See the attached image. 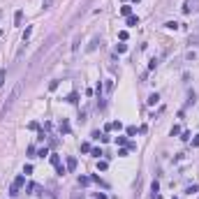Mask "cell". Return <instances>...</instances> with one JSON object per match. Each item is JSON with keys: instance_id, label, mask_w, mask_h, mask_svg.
Segmentation results:
<instances>
[{"instance_id": "1", "label": "cell", "mask_w": 199, "mask_h": 199, "mask_svg": "<svg viewBox=\"0 0 199 199\" xmlns=\"http://www.w3.org/2000/svg\"><path fill=\"white\" fill-rule=\"evenodd\" d=\"M21 90H23V81L14 86V90H12V95H9V97H7V102L2 104V109H0V118H2V116H5V114H7L9 109H12V104H14L16 100H19V95H21Z\"/></svg>"}, {"instance_id": "2", "label": "cell", "mask_w": 199, "mask_h": 199, "mask_svg": "<svg viewBox=\"0 0 199 199\" xmlns=\"http://www.w3.org/2000/svg\"><path fill=\"white\" fill-rule=\"evenodd\" d=\"M23 183H26V176H16V178H14V183H12V188H9V195H12V197H16V195H19V188H21Z\"/></svg>"}, {"instance_id": "3", "label": "cell", "mask_w": 199, "mask_h": 199, "mask_svg": "<svg viewBox=\"0 0 199 199\" xmlns=\"http://www.w3.org/2000/svg\"><path fill=\"white\" fill-rule=\"evenodd\" d=\"M199 9V0H188L183 5V14H190V12H197Z\"/></svg>"}, {"instance_id": "4", "label": "cell", "mask_w": 199, "mask_h": 199, "mask_svg": "<svg viewBox=\"0 0 199 199\" xmlns=\"http://www.w3.org/2000/svg\"><path fill=\"white\" fill-rule=\"evenodd\" d=\"M14 23H16V26H21V23H23V12H21V9H16V12H14Z\"/></svg>"}, {"instance_id": "5", "label": "cell", "mask_w": 199, "mask_h": 199, "mask_svg": "<svg viewBox=\"0 0 199 199\" xmlns=\"http://www.w3.org/2000/svg\"><path fill=\"white\" fill-rule=\"evenodd\" d=\"M74 169H76V158L69 155V158H67V171H74Z\"/></svg>"}, {"instance_id": "6", "label": "cell", "mask_w": 199, "mask_h": 199, "mask_svg": "<svg viewBox=\"0 0 199 199\" xmlns=\"http://www.w3.org/2000/svg\"><path fill=\"white\" fill-rule=\"evenodd\" d=\"M185 192H188V195H195V192H199V185H197V183L188 185V188H185Z\"/></svg>"}, {"instance_id": "7", "label": "cell", "mask_w": 199, "mask_h": 199, "mask_svg": "<svg viewBox=\"0 0 199 199\" xmlns=\"http://www.w3.org/2000/svg\"><path fill=\"white\" fill-rule=\"evenodd\" d=\"M88 183H90V178H88V176H79V188H86Z\"/></svg>"}, {"instance_id": "8", "label": "cell", "mask_w": 199, "mask_h": 199, "mask_svg": "<svg viewBox=\"0 0 199 199\" xmlns=\"http://www.w3.org/2000/svg\"><path fill=\"white\" fill-rule=\"evenodd\" d=\"M97 44H100V37H93V42L88 44V51H95V49H97Z\"/></svg>"}, {"instance_id": "9", "label": "cell", "mask_w": 199, "mask_h": 199, "mask_svg": "<svg viewBox=\"0 0 199 199\" xmlns=\"http://www.w3.org/2000/svg\"><path fill=\"white\" fill-rule=\"evenodd\" d=\"M128 26H139V16H128Z\"/></svg>"}, {"instance_id": "10", "label": "cell", "mask_w": 199, "mask_h": 199, "mask_svg": "<svg viewBox=\"0 0 199 199\" xmlns=\"http://www.w3.org/2000/svg\"><path fill=\"white\" fill-rule=\"evenodd\" d=\"M158 102H160V95H158V93L148 95V104H158Z\"/></svg>"}, {"instance_id": "11", "label": "cell", "mask_w": 199, "mask_h": 199, "mask_svg": "<svg viewBox=\"0 0 199 199\" xmlns=\"http://www.w3.org/2000/svg\"><path fill=\"white\" fill-rule=\"evenodd\" d=\"M97 169H100V171H107V169H109V162H107V160H100V162H97Z\"/></svg>"}, {"instance_id": "12", "label": "cell", "mask_w": 199, "mask_h": 199, "mask_svg": "<svg viewBox=\"0 0 199 199\" xmlns=\"http://www.w3.org/2000/svg\"><path fill=\"white\" fill-rule=\"evenodd\" d=\"M121 14H123V16H130V14H132V7H130V5L121 7Z\"/></svg>"}, {"instance_id": "13", "label": "cell", "mask_w": 199, "mask_h": 199, "mask_svg": "<svg viewBox=\"0 0 199 199\" xmlns=\"http://www.w3.org/2000/svg\"><path fill=\"white\" fill-rule=\"evenodd\" d=\"M165 28H167V30H176V28H178V23H176V21H167Z\"/></svg>"}, {"instance_id": "14", "label": "cell", "mask_w": 199, "mask_h": 199, "mask_svg": "<svg viewBox=\"0 0 199 199\" xmlns=\"http://www.w3.org/2000/svg\"><path fill=\"white\" fill-rule=\"evenodd\" d=\"M51 165L58 169V167H60V158H58V155H51Z\"/></svg>"}, {"instance_id": "15", "label": "cell", "mask_w": 199, "mask_h": 199, "mask_svg": "<svg viewBox=\"0 0 199 199\" xmlns=\"http://www.w3.org/2000/svg\"><path fill=\"white\" fill-rule=\"evenodd\" d=\"M28 190H30L33 195H39V185H35V183H30V185H28Z\"/></svg>"}, {"instance_id": "16", "label": "cell", "mask_w": 199, "mask_h": 199, "mask_svg": "<svg viewBox=\"0 0 199 199\" xmlns=\"http://www.w3.org/2000/svg\"><path fill=\"white\" fill-rule=\"evenodd\" d=\"M111 128H114V130H118V132H121V130H123V123H121V121H114V123H111Z\"/></svg>"}, {"instance_id": "17", "label": "cell", "mask_w": 199, "mask_h": 199, "mask_svg": "<svg viewBox=\"0 0 199 199\" xmlns=\"http://www.w3.org/2000/svg\"><path fill=\"white\" fill-rule=\"evenodd\" d=\"M44 155H49V148H46V146H44V148H39V151H37V158H44Z\"/></svg>"}, {"instance_id": "18", "label": "cell", "mask_w": 199, "mask_h": 199, "mask_svg": "<svg viewBox=\"0 0 199 199\" xmlns=\"http://www.w3.org/2000/svg\"><path fill=\"white\" fill-rule=\"evenodd\" d=\"M30 35H33V28L28 26V28H26V33H23V42H28V37H30Z\"/></svg>"}, {"instance_id": "19", "label": "cell", "mask_w": 199, "mask_h": 199, "mask_svg": "<svg viewBox=\"0 0 199 199\" xmlns=\"http://www.w3.org/2000/svg\"><path fill=\"white\" fill-rule=\"evenodd\" d=\"M60 132H69V125H67V121H63V123H60Z\"/></svg>"}, {"instance_id": "20", "label": "cell", "mask_w": 199, "mask_h": 199, "mask_svg": "<svg viewBox=\"0 0 199 199\" xmlns=\"http://www.w3.org/2000/svg\"><path fill=\"white\" fill-rule=\"evenodd\" d=\"M93 148H90V144H81V153H90Z\"/></svg>"}, {"instance_id": "21", "label": "cell", "mask_w": 199, "mask_h": 199, "mask_svg": "<svg viewBox=\"0 0 199 199\" xmlns=\"http://www.w3.org/2000/svg\"><path fill=\"white\" fill-rule=\"evenodd\" d=\"M5 79H7V72L0 69V86H5Z\"/></svg>"}, {"instance_id": "22", "label": "cell", "mask_w": 199, "mask_h": 199, "mask_svg": "<svg viewBox=\"0 0 199 199\" xmlns=\"http://www.w3.org/2000/svg\"><path fill=\"white\" fill-rule=\"evenodd\" d=\"M116 51H118V53H125V51H128V46H125V44H118V46H116Z\"/></svg>"}, {"instance_id": "23", "label": "cell", "mask_w": 199, "mask_h": 199, "mask_svg": "<svg viewBox=\"0 0 199 199\" xmlns=\"http://www.w3.org/2000/svg\"><path fill=\"white\" fill-rule=\"evenodd\" d=\"M23 174H26V176H28V174H33V165H26V167H23Z\"/></svg>"}, {"instance_id": "24", "label": "cell", "mask_w": 199, "mask_h": 199, "mask_svg": "<svg viewBox=\"0 0 199 199\" xmlns=\"http://www.w3.org/2000/svg\"><path fill=\"white\" fill-rule=\"evenodd\" d=\"M116 144H121V146H125V144H128V139H125V137H118V139H116Z\"/></svg>"}, {"instance_id": "25", "label": "cell", "mask_w": 199, "mask_h": 199, "mask_svg": "<svg viewBox=\"0 0 199 199\" xmlns=\"http://www.w3.org/2000/svg\"><path fill=\"white\" fill-rule=\"evenodd\" d=\"M151 190H153V195H155V192L160 190V185H158V181H153V185H151Z\"/></svg>"}, {"instance_id": "26", "label": "cell", "mask_w": 199, "mask_h": 199, "mask_svg": "<svg viewBox=\"0 0 199 199\" xmlns=\"http://www.w3.org/2000/svg\"><path fill=\"white\" fill-rule=\"evenodd\" d=\"M155 67H158V60H155V58H153V60H151V63H148V69H155Z\"/></svg>"}, {"instance_id": "27", "label": "cell", "mask_w": 199, "mask_h": 199, "mask_svg": "<svg viewBox=\"0 0 199 199\" xmlns=\"http://www.w3.org/2000/svg\"><path fill=\"white\" fill-rule=\"evenodd\" d=\"M90 153H93V155H95V158H100V155H104V153H102V151H100V148H93V151H90Z\"/></svg>"}, {"instance_id": "28", "label": "cell", "mask_w": 199, "mask_h": 199, "mask_svg": "<svg viewBox=\"0 0 199 199\" xmlns=\"http://www.w3.org/2000/svg\"><path fill=\"white\" fill-rule=\"evenodd\" d=\"M35 153H37V151H35V146H30V148H28V155H30V158H37Z\"/></svg>"}, {"instance_id": "29", "label": "cell", "mask_w": 199, "mask_h": 199, "mask_svg": "<svg viewBox=\"0 0 199 199\" xmlns=\"http://www.w3.org/2000/svg\"><path fill=\"white\" fill-rule=\"evenodd\" d=\"M72 199H83V192H74V195H72Z\"/></svg>"}, {"instance_id": "30", "label": "cell", "mask_w": 199, "mask_h": 199, "mask_svg": "<svg viewBox=\"0 0 199 199\" xmlns=\"http://www.w3.org/2000/svg\"><path fill=\"white\" fill-rule=\"evenodd\" d=\"M42 2H44V9H46V7H51V0H42Z\"/></svg>"}, {"instance_id": "31", "label": "cell", "mask_w": 199, "mask_h": 199, "mask_svg": "<svg viewBox=\"0 0 199 199\" xmlns=\"http://www.w3.org/2000/svg\"><path fill=\"white\" fill-rule=\"evenodd\" d=\"M192 146H199V137H195V139H192Z\"/></svg>"}, {"instance_id": "32", "label": "cell", "mask_w": 199, "mask_h": 199, "mask_svg": "<svg viewBox=\"0 0 199 199\" xmlns=\"http://www.w3.org/2000/svg\"><path fill=\"white\" fill-rule=\"evenodd\" d=\"M97 199H107V195H102V192H97Z\"/></svg>"}, {"instance_id": "33", "label": "cell", "mask_w": 199, "mask_h": 199, "mask_svg": "<svg viewBox=\"0 0 199 199\" xmlns=\"http://www.w3.org/2000/svg\"><path fill=\"white\" fill-rule=\"evenodd\" d=\"M132 2H139V0H132Z\"/></svg>"}, {"instance_id": "34", "label": "cell", "mask_w": 199, "mask_h": 199, "mask_svg": "<svg viewBox=\"0 0 199 199\" xmlns=\"http://www.w3.org/2000/svg\"><path fill=\"white\" fill-rule=\"evenodd\" d=\"M0 37H2V30H0Z\"/></svg>"}, {"instance_id": "35", "label": "cell", "mask_w": 199, "mask_h": 199, "mask_svg": "<svg viewBox=\"0 0 199 199\" xmlns=\"http://www.w3.org/2000/svg\"><path fill=\"white\" fill-rule=\"evenodd\" d=\"M0 16H2V14H0Z\"/></svg>"}, {"instance_id": "36", "label": "cell", "mask_w": 199, "mask_h": 199, "mask_svg": "<svg viewBox=\"0 0 199 199\" xmlns=\"http://www.w3.org/2000/svg\"><path fill=\"white\" fill-rule=\"evenodd\" d=\"M174 199H176V197H174Z\"/></svg>"}]
</instances>
